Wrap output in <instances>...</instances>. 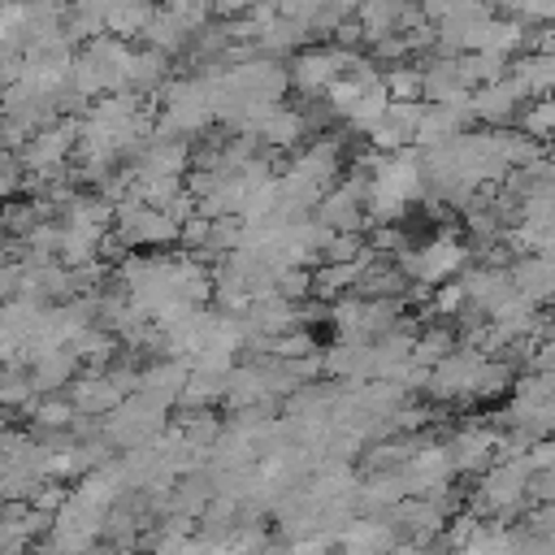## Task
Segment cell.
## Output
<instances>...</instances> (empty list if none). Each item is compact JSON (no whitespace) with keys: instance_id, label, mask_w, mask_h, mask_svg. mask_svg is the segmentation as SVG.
<instances>
[{"instance_id":"5b68a950","label":"cell","mask_w":555,"mask_h":555,"mask_svg":"<svg viewBox=\"0 0 555 555\" xmlns=\"http://www.w3.org/2000/svg\"><path fill=\"white\" fill-rule=\"evenodd\" d=\"M304 126H308V117L304 113H295V108H273L264 121H260V139L264 143H273V147H291L295 139H304Z\"/></svg>"},{"instance_id":"8fae6325","label":"cell","mask_w":555,"mask_h":555,"mask_svg":"<svg viewBox=\"0 0 555 555\" xmlns=\"http://www.w3.org/2000/svg\"><path fill=\"white\" fill-rule=\"evenodd\" d=\"M325 538H295L291 546H286V555H325Z\"/></svg>"},{"instance_id":"9c48e42d","label":"cell","mask_w":555,"mask_h":555,"mask_svg":"<svg viewBox=\"0 0 555 555\" xmlns=\"http://www.w3.org/2000/svg\"><path fill=\"white\" fill-rule=\"evenodd\" d=\"M520 130H525L529 139H546V134H555V95L533 100V104L520 113Z\"/></svg>"},{"instance_id":"ba28073f","label":"cell","mask_w":555,"mask_h":555,"mask_svg":"<svg viewBox=\"0 0 555 555\" xmlns=\"http://www.w3.org/2000/svg\"><path fill=\"white\" fill-rule=\"evenodd\" d=\"M30 416H35L39 429H69L78 421V412H74L69 399H35L30 403Z\"/></svg>"},{"instance_id":"7a4b0ae2","label":"cell","mask_w":555,"mask_h":555,"mask_svg":"<svg viewBox=\"0 0 555 555\" xmlns=\"http://www.w3.org/2000/svg\"><path fill=\"white\" fill-rule=\"evenodd\" d=\"M507 78L516 82L520 95H538V100L555 95V43H542V48L525 52V56L512 65Z\"/></svg>"},{"instance_id":"30bf717a","label":"cell","mask_w":555,"mask_h":555,"mask_svg":"<svg viewBox=\"0 0 555 555\" xmlns=\"http://www.w3.org/2000/svg\"><path fill=\"white\" fill-rule=\"evenodd\" d=\"M17 356H22V343L0 325V369H9V364H17Z\"/></svg>"},{"instance_id":"52a82bcc","label":"cell","mask_w":555,"mask_h":555,"mask_svg":"<svg viewBox=\"0 0 555 555\" xmlns=\"http://www.w3.org/2000/svg\"><path fill=\"white\" fill-rule=\"evenodd\" d=\"M165 78V56L160 52H134L130 56V74H126V87H134V91H147V87H156Z\"/></svg>"},{"instance_id":"6da1fadb","label":"cell","mask_w":555,"mask_h":555,"mask_svg":"<svg viewBox=\"0 0 555 555\" xmlns=\"http://www.w3.org/2000/svg\"><path fill=\"white\" fill-rule=\"evenodd\" d=\"M464 243L442 234V238H429L421 251H399V273L416 278V282H447L460 264H464Z\"/></svg>"},{"instance_id":"7c38bea8","label":"cell","mask_w":555,"mask_h":555,"mask_svg":"<svg viewBox=\"0 0 555 555\" xmlns=\"http://www.w3.org/2000/svg\"><path fill=\"white\" fill-rule=\"evenodd\" d=\"M87 555H126V551H121V546H117V542H104V546H91V551H87Z\"/></svg>"},{"instance_id":"3957f363","label":"cell","mask_w":555,"mask_h":555,"mask_svg":"<svg viewBox=\"0 0 555 555\" xmlns=\"http://www.w3.org/2000/svg\"><path fill=\"white\" fill-rule=\"evenodd\" d=\"M525 95L516 91V82L512 78H499V82H486L477 95H468V108H473V117H486V121H512V117H520V104Z\"/></svg>"},{"instance_id":"8992f818","label":"cell","mask_w":555,"mask_h":555,"mask_svg":"<svg viewBox=\"0 0 555 555\" xmlns=\"http://www.w3.org/2000/svg\"><path fill=\"white\" fill-rule=\"evenodd\" d=\"M152 17H156V9H147V4H108V26H104V35H113V39H121V35H143V30L152 26Z\"/></svg>"},{"instance_id":"277c9868","label":"cell","mask_w":555,"mask_h":555,"mask_svg":"<svg viewBox=\"0 0 555 555\" xmlns=\"http://www.w3.org/2000/svg\"><path fill=\"white\" fill-rule=\"evenodd\" d=\"M74 373H78V356H74L69 347H61V351L43 356L39 364H30V386H35V390H56V386H65Z\"/></svg>"}]
</instances>
